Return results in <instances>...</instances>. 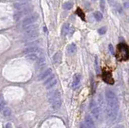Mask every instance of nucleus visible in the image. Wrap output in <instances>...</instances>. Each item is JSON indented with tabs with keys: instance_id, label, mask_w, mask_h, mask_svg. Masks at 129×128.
Returning <instances> with one entry per match:
<instances>
[{
	"instance_id": "4468645a",
	"label": "nucleus",
	"mask_w": 129,
	"mask_h": 128,
	"mask_svg": "<svg viewBox=\"0 0 129 128\" xmlns=\"http://www.w3.org/2000/svg\"><path fill=\"white\" fill-rule=\"evenodd\" d=\"M40 50L39 48L37 47H27L23 51V53L27 55V54H30V53H34L38 52Z\"/></svg>"
},
{
	"instance_id": "6e6552de",
	"label": "nucleus",
	"mask_w": 129,
	"mask_h": 128,
	"mask_svg": "<svg viewBox=\"0 0 129 128\" xmlns=\"http://www.w3.org/2000/svg\"><path fill=\"white\" fill-rule=\"evenodd\" d=\"M43 55H44V53H42V51L40 49L38 52H36V53L27 54L26 58L28 60V61H37L39 60V58L40 57H42Z\"/></svg>"
},
{
	"instance_id": "2f4dec72",
	"label": "nucleus",
	"mask_w": 129,
	"mask_h": 128,
	"mask_svg": "<svg viewBox=\"0 0 129 128\" xmlns=\"http://www.w3.org/2000/svg\"><path fill=\"white\" fill-rule=\"evenodd\" d=\"M3 101V96H2V94H0V102H1Z\"/></svg>"
},
{
	"instance_id": "0eeeda50",
	"label": "nucleus",
	"mask_w": 129,
	"mask_h": 128,
	"mask_svg": "<svg viewBox=\"0 0 129 128\" xmlns=\"http://www.w3.org/2000/svg\"><path fill=\"white\" fill-rule=\"evenodd\" d=\"M44 86H45L46 89H51V88L53 87L56 84V78L55 77L54 74H52L50 77H48L45 81H44Z\"/></svg>"
},
{
	"instance_id": "9b49d317",
	"label": "nucleus",
	"mask_w": 129,
	"mask_h": 128,
	"mask_svg": "<svg viewBox=\"0 0 129 128\" xmlns=\"http://www.w3.org/2000/svg\"><path fill=\"white\" fill-rule=\"evenodd\" d=\"M85 124L87 128H95V123L90 114H86L85 117Z\"/></svg>"
},
{
	"instance_id": "5701e85b",
	"label": "nucleus",
	"mask_w": 129,
	"mask_h": 128,
	"mask_svg": "<svg viewBox=\"0 0 129 128\" xmlns=\"http://www.w3.org/2000/svg\"><path fill=\"white\" fill-rule=\"evenodd\" d=\"M107 31V27H102L98 30V32L100 35H104Z\"/></svg>"
},
{
	"instance_id": "c756f323",
	"label": "nucleus",
	"mask_w": 129,
	"mask_h": 128,
	"mask_svg": "<svg viewBox=\"0 0 129 128\" xmlns=\"http://www.w3.org/2000/svg\"><path fill=\"white\" fill-rule=\"evenodd\" d=\"M109 2H110V3L111 4H114V3H115V0H108Z\"/></svg>"
},
{
	"instance_id": "ddd939ff",
	"label": "nucleus",
	"mask_w": 129,
	"mask_h": 128,
	"mask_svg": "<svg viewBox=\"0 0 129 128\" xmlns=\"http://www.w3.org/2000/svg\"><path fill=\"white\" fill-rule=\"evenodd\" d=\"M52 69H47L44 72L40 75L39 77V80H46L48 77H50V76L52 74Z\"/></svg>"
},
{
	"instance_id": "2eb2a0df",
	"label": "nucleus",
	"mask_w": 129,
	"mask_h": 128,
	"mask_svg": "<svg viewBox=\"0 0 129 128\" xmlns=\"http://www.w3.org/2000/svg\"><path fill=\"white\" fill-rule=\"evenodd\" d=\"M67 52H68V53L70 55L74 54L77 52V46H76L75 44H74V43L70 44V45H69L68 48H67Z\"/></svg>"
},
{
	"instance_id": "f8f14e48",
	"label": "nucleus",
	"mask_w": 129,
	"mask_h": 128,
	"mask_svg": "<svg viewBox=\"0 0 129 128\" xmlns=\"http://www.w3.org/2000/svg\"><path fill=\"white\" fill-rule=\"evenodd\" d=\"M81 82V75L78 73L74 74V77H73V82H72V88L74 90L77 89L78 86L80 85Z\"/></svg>"
},
{
	"instance_id": "20e7f679",
	"label": "nucleus",
	"mask_w": 129,
	"mask_h": 128,
	"mask_svg": "<svg viewBox=\"0 0 129 128\" xmlns=\"http://www.w3.org/2000/svg\"><path fill=\"white\" fill-rule=\"evenodd\" d=\"M39 18L38 16V14L36 13H34V14H31V15H29L26 16L24 18L23 20H22V23H21V27L23 28H24L25 27L27 26H29V25H31V24H34V23Z\"/></svg>"
},
{
	"instance_id": "c85d7f7f",
	"label": "nucleus",
	"mask_w": 129,
	"mask_h": 128,
	"mask_svg": "<svg viewBox=\"0 0 129 128\" xmlns=\"http://www.w3.org/2000/svg\"><path fill=\"white\" fill-rule=\"evenodd\" d=\"M80 128H87L86 126L84 125L83 123H81V125H80Z\"/></svg>"
},
{
	"instance_id": "a878e982",
	"label": "nucleus",
	"mask_w": 129,
	"mask_h": 128,
	"mask_svg": "<svg viewBox=\"0 0 129 128\" xmlns=\"http://www.w3.org/2000/svg\"><path fill=\"white\" fill-rule=\"evenodd\" d=\"M109 50L112 53V54H115V51H114V48H113L112 45H109Z\"/></svg>"
},
{
	"instance_id": "1a4fd4ad",
	"label": "nucleus",
	"mask_w": 129,
	"mask_h": 128,
	"mask_svg": "<svg viewBox=\"0 0 129 128\" xmlns=\"http://www.w3.org/2000/svg\"><path fill=\"white\" fill-rule=\"evenodd\" d=\"M73 33H74V27H72L69 23H64L61 28V35H66L67 34H70V35H71Z\"/></svg>"
},
{
	"instance_id": "423d86ee",
	"label": "nucleus",
	"mask_w": 129,
	"mask_h": 128,
	"mask_svg": "<svg viewBox=\"0 0 129 128\" xmlns=\"http://www.w3.org/2000/svg\"><path fill=\"white\" fill-rule=\"evenodd\" d=\"M47 98H48V102H50V104L56 101V100L61 99V98H60V93L58 90H54L50 91L49 93L48 94Z\"/></svg>"
},
{
	"instance_id": "39448f33",
	"label": "nucleus",
	"mask_w": 129,
	"mask_h": 128,
	"mask_svg": "<svg viewBox=\"0 0 129 128\" xmlns=\"http://www.w3.org/2000/svg\"><path fill=\"white\" fill-rule=\"evenodd\" d=\"M90 112L96 120H99V117H100V112H99V106L97 105V103L94 101V100H91L90 102Z\"/></svg>"
},
{
	"instance_id": "bb28decb",
	"label": "nucleus",
	"mask_w": 129,
	"mask_h": 128,
	"mask_svg": "<svg viewBox=\"0 0 129 128\" xmlns=\"http://www.w3.org/2000/svg\"><path fill=\"white\" fill-rule=\"evenodd\" d=\"M123 7H124V8L128 9V8H129V2H126V3H124Z\"/></svg>"
},
{
	"instance_id": "f03ea898",
	"label": "nucleus",
	"mask_w": 129,
	"mask_h": 128,
	"mask_svg": "<svg viewBox=\"0 0 129 128\" xmlns=\"http://www.w3.org/2000/svg\"><path fill=\"white\" fill-rule=\"evenodd\" d=\"M23 29V39L25 41H32L39 35V27L37 24H31Z\"/></svg>"
},
{
	"instance_id": "f3484780",
	"label": "nucleus",
	"mask_w": 129,
	"mask_h": 128,
	"mask_svg": "<svg viewBox=\"0 0 129 128\" xmlns=\"http://www.w3.org/2000/svg\"><path fill=\"white\" fill-rule=\"evenodd\" d=\"M51 106L53 110H58L61 106V99L56 100V101L51 103Z\"/></svg>"
},
{
	"instance_id": "a211bd4d",
	"label": "nucleus",
	"mask_w": 129,
	"mask_h": 128,
	"mask_svg": "<svg viewBox=\"0 0 129 128\" xmlns=\"http://www.w3.org/2000/svg\"><path fill=\"white\" fill-rule=\"evenodd\" d=\"M2 114H3V115L4 116V117H10V116L11 115V110L10 109L9 107L6 106L3 110Z\"/></svg>"
},
{
	"instance_id": "7ed1b4c3",
	"label": "nucleus",
	"mask_w": 129,
	"mask_h": 128,
	"mask_svg": "<svg viewBox=\"0 0 129 128\" xmlns=\"http://www.w3.org/2000/svg\"><path fill=\"white\" fill-rule=\"evenodd\" d=\"M116 57L119 61H127L129 59V48L126 44H119L117 46Z\"/></svg>"
},
{
	"instance_id": "dca6fc26",
	"label": "nucleus",
	"mask_w": 129,
	"mask_h": 128,
	"mask_svg": "<svg viewBox=\"0 0 129 128\" xmlns=\"http://www.w3.org/2000/svg\"><path fill=\"white\" fill-rule=\"evenodd\" d=\"M52 61L55 64H59L61 61V53L60 52H57V53H56L53 56V57H52Z\"/></svg>"
},
{
	"instance_id": "cd10ccee",
	"label": "nucleus",
	"mask_w": 129,
	"mask_h": 128,
	"mask_svg": "<svg viewBox=\"0 0 129 128\" xmlns=\"http://www.w3.org/2000/svg\"><path fill=\"white\" fill-rule=\"evenodd\" d=\"M11 123H10V122H7V124H6V128H11Z\"/></svg>"
},
{
	"instance_id": "b1692460",
	"label": "nucleus",
	"mask_w": 129,
	"mask_h": 128,
	"mask_svg": "<svg viewBox=\"0 0 129 128\" xmlns=\"http://www.w3.org/2000/svg\"><path fill=\"white\" fill-rule=\"evenodd\" d=\"M7 106H6V103H5V102L4 101H2L1 102H0V111H3V110Z\"/></svg>"
},
{
	"instance_id": "4be33fe9",
	"label": "nucleus",
	"mask_w": 129,
	"mask_h": 128,
	"mask_svg": "<svg viewBox=\"0 0 129 128\" xmlns=\"http://www.w3.org/2000/svg\"><path fill=\"white\" fill-rule=\"evenodd\" d=\"M94 65H95V70L97 73H99V64H98V57L95 56L94 57Z\"/></svg>"
},
{
	"instance_id": "9d476101",
	"label": "nucleus",
	"mask_w": 129,
	"mask_h": 128,
	"mask_svg": "<svg viewBox=\"0 0 129 128\" xmlns=\"http://www.w3.org/2000/svg\"><path fill=\"white\" fill-rule=\"evenodd\" d=\"M102 77H103V81L106 83L110 84V85L114 84V79H113L111 73H110V72H103Z\"/></svg>"
},
{
	"instance_id": "393cba45",
	"label": "nucleus",
	"mask_w": 129,
	"mask_h": 128,
	"mask_svg": "<svg viewBox=\"0 0 129 128\" xmlns=\"http://www.w3.org/2000/svg\"><path fill=\"white\" fill-rule=\"evenodd\" d=\"M100 7H101V10L103 11L105 9V0H101L100 1Z\"/></svg>"
},
{
	"instance_id": "aec40b11",
	"label": "nucleus",
	"mask_w": 129,
	"mask_h": 128,
	"mask_svg": "<svg viewBox=\"0 0 129 128\" xmlns=\"http://www.w3.org/2000/svg\"><path fill=\"white\" fill-rule=\"evenodd\" d=\"M76 14H78V16L82 19L83 21H85V14H84V12L82 11V10L81 9V8H78L77 9V11H76Z\"/></svg>"
},
{
	"instance_id": "f257e3e1",
	"label": "nucleus",
	"mask_w": 129,
	"mask_h": 128,
	"mask_svg": "<svg viewBox=\"0 0 129 128\" xmlns=\"http://www.w3.org/2000/svg\"><path fill=\"white\" fill-rule=\"evenodd\" d=\"M106 100H107V107L111 109L116 114L119 111V102L116 95L111 90H107L106 92Z\"/></svg>"
},
{
	"instance_id": "7c9ffc66",
	"label": "nucleus",
	"mask_w": 129,
	"mask_h": 128,
	"mask_svg": "<svg viewBox=\"0 0 129 128\" xmlns=\"http://www.w3.org/2000/svg\"><path fill=\"white\" fill-rule=\"evenodd\" d=\"M115 128H124V127H123V126H122V125H119V126H116V127H115Z\"/></svg>"
},
{
	"instance_id": "473e14b6",
	"label": "nucleus",
	"mask_w": 129,
	"mask_h": 128,
	"mask_svg": "<svg viewBox=\"0 0 129 128\" xmlns=\"http://www.w3.org/2000/svg\"><path fill=\"white\" fill-rule=\"evenodd\" d=\"M17 128H21V127H17Z\"/></svg>"
},
{
	"instance_id": "6ab92c4d",
	"label": "nucleus",
	"mask_w": 129,
	"mask_h": 128,
	"mask_svg": "<svg viewBox=\"0 0 129 128\" xmlns=\"http://www.w3.org/2000/svg\"><path fill=\"white\" fill-rule=\"evenodd\" d=\"M73 7H74V3L72 1H68L63 4V8L64 10H70L73 8Z\"/></svg>"
},
{
	"instance_id": "412c9836",
	"label": "nucleus",
	"mask_w": 129,
	"mask_h": 128,
	"mask_svg": "<svg viewBox=\"0 0 129 128\" xmlns=\"http://www.w3.org/2000/svg\"><path fill=\"white\" fill-rule=\"evenodd\" d=\"M94 16L97 21H100L103 19V14L99 12V11H96V12L94 13Z\"/></svg>"
}]
</instances>
